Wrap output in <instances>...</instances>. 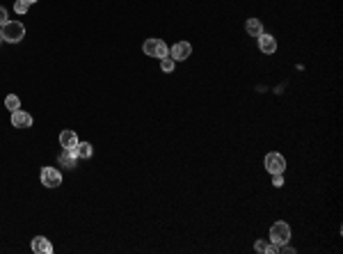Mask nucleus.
<instances>
[{
    "label": "nucleus",
    "instance_id": "1",
    "mask_svg": "<svg viewBox=\"0 0 343 254\" xmlns=\"http://www.w3.org/2000/svg\"><path fill=\"white\" fill-rule=\"evenodd\" d=\"M0 37H2V41H7V44H18V41L25 37V28H23V23L18 21H7L2 28H0Z\"/></svg>",
    "mask_w": 343,
    "mask_h": 254
},
{
    "label": "nucleus",
    "instance_id": "2",
    "mask_svg": "<svg viewBox=\"0 0 343 254\" xmlns=\"http://www.w3.org/2000/svg\"><path fill=\"white\" fill-rule=\"evenodd\" d=\"M142 51H144V55H149V57L163 60V57L169 55V46L165 44L163 39H158V37H151V39H146L144 44H142Z\"/></svg>",
    "mask_w": 343,
    "mask_h": 254
},
{
    "label": "nucleus",
    "instance_id": "3",
    "mask_svg": "<svg viewBox=\"0 0 343 254\" xmlns=\"http://www.w3.org/2000/svg\"><path fill=\"white\" fill-rule=\"evenodd\" d=\"M270 241L277 245V248L284 245V243H288V241H291V225L284 222V220L275 222V225L270 227Z\"/></svg>",
    "mask_w": 343,
    "mask_h": 254
},
{
    "label": "nucleus",
    "instance_id": "4",
    "mask_svg": "<svg viewBox=\"0 0 343 254\" xmlns=\"http://www.w3.org/2000/svg\"><path fill=\"white\" fill-rule=\"evenodd\" d=\"M263 165H265V169H268L270 174H284V169H286V158H284L281 153H277V151H270L268 156H265Z\"/></svg>",
    "mask_w": 343,
    "mask_h": 254
},
{
    "label": "nucleus",
    "instance_id": "5",
    "mask_svg": "<svg viewBox=\"0 0 343 254\" xmlns=\"http://www.w3.org/2000/svg\"><path fill=\"white\" fill-rule=\"evenodd\" d=\"M41 183L46 188H60L62 186V174L55 167H41Z\"/></svg>",
    "mask_w": 343,
    "mask_h": 254
},
{
    "label": "nucleus",
    "instance_id": "6",
    "mask_svg": "<svg viewBox=\"0 0 343 254\" xmlns=\"http://www.w3.org/2000/svg\"><path fill=\"white\" fill-rule=\"evenodd\" d=\"M192 55V46L188 41H176L172 48H169V57L174 60V62H183L188 57Z\"/></svg>",
    "mask_w": 343,
    "mask_h": 254
},
{
    "label": "nucleus",
    "instance_id": "7",
    "mask_svg": "<svg viewBox=\"0 0 343 254\" xmlns=\"http://www.w3.org/2000/svg\"><path fill=\"white\" fill-rule=\"evenodd\" d=\"M11 126H14V128H30V126H32V115L18 108V110L11 113Z\"/></svg>",
    "mask_w": 343,
    "mask_h": 254
},
{
    "label": "nucleus",
    "instance_id": "8",
    "mask_svg": "<svg viewBox=\"0 0 343 254\" xmlns=\"http://www.w3.org/2000/svg\"><path fill=\"white\" fill-rule=\"evenodd\" d=\"M256 39H259V51L263 53V55H275V51H277V39L272 37V34L263 32V34H259Z\"/></svg>",
    "mask_w": 343,
    "mask_h": 254
},
{
    "label": "nucleus",
    "instance_id": "9",
    "mask_svg": "<svg viewBox=\"0 0 343 254\" xmlns=\"http://www.w3.org/2000/svg\"><path fill=\"white\" fill-rule=\"evenodd\" d=\"M30 248H32L34 254H53V243L46 236H34Z\"/></svg>",
    "mask_w": 343,
    "mask_h": 254
},
{
    "label": "nucleus",
    "instance_id": "10",
    "mask_svg": "<svg viewBox=\"0 0 343 254\" xmlns=\"http://www.w3.org/2000/svg\"><path fill=\"white\" fill-rule=\"evenodd\" d=\"M78 135H76V133H73V130H62V133H60V147L62 149H69V151H73V149L78 147Z\"/></svg>",
    "mask_w": 343,
    "mask_h": 254
},
{
    "label": "nucleus",
    "instance_id": "11",
    "mask_svg": "<svg viewBox=\"0 0 343 254\" xmlns=\"http://www.w3.org/2000/svg\"><path fill=\"white\" fill-rule=\"evenodd\" d=\"M57 163L62 165L64 169H73V167H76V163H78V156H76V151L62 149V151H60V156H57Z\"/></svg>",
    "mask_w": 343,
    "mask_h": 254
},
{
    "label": "nucleus",
    "instance_id": "12",
    "mask_svg": "<svg viewBox=\"0 0 343 254\" xmlns=\"http://www.w3.org/2000/svg\"><path fill=\"white\" fill-rule=\"evenodd\" d=\"M245 30H247L249 37H259V34H263V23H261V18H247Z\"/></svg>",
    "mask_w": 343,
    "mask_h": 254
},
{
    "label": "nucleus",
    "instance_id": "13",
    "mask_svg": "<svg viewBox=\"0 0 343 254\" xmlns=\"http://www.w3.org/2000/svg\"><path fill=\"white\" fill-rule=\"evenodd\" d=\"M254 250L261 252V254H277L279 248H277L272 241H256V243H254Z\"/></svg>",
    "mask_w": 343,
    "mask_h": 254
},
{
    "label": "nucleus",
    "instance_id": "14",
    "mask_svg": "<svg viewBox=\"0 0 343 254\" xmlns=\"http://www.w3.org/2000/svg\"><path fill=\"white\" fill-rule=\"evenodd\" d=\"M78 158H92V153H94V147H92L90 142H78V147L73 149Z\"/></svg>",
    "mask_w": 343,
    "mask_h": 254
},
{
    "label": "nucleus",
    "instance_id": "15",
    "mask_svg": "<svg viewBox=\"0 0 343 254\" xmlns=\"http://www.w3.org/2000/svg\"><path fill=\"white\" fill-rule=\"evenodd\" d=\"M5 108L9 110V113L18 110V108H21V99H18L16 94H7V96H5Z\"/></svg>",
    "mask_w": 343,
    "mask_h": 254
},
{
    "label": "nucleus",
    "instance_id": "16",
    "mask_svg": "<svg viewBox=\"0 0 343 254\" xmlns=\"http://www.w3.org/2000/svg\"><path fill=\"white\" fill-rule=\"evenodd\" d=\"M174 67H176V62L169 55L160 60V69H163V74H172V71H174Z\"/></svg>",
    "mask_w": 343,
    "mask_h": 254
},
{
    "label": "nucleus",
    "instance_id": "17",
    "mask_svg": "<svg viewBox=\"0 0 343 254\" xmlns=\"http://www.w3.org/2000/svg\"><path fill=\"white\" fill-rule=\"evenodd\" d=\"M28 9H30L28 0H16V2H14V11H16V14H28Z\"/></svg>",
    "mask_w": 343,
    "mask_h": 254
},
{
    "label": "nucleus",
    "instance_id": "18",
    "mask_svg": "<svg viewBox=\"0 0 343 254\" xmlns=\"http://www.w3.org/2000/svg\"><path fill=\"white\" fill-rule=\"evenodd\" d=\"M272 183H275V188H281L284 186V174H272Z\"/></svg>",
    "mask_w": 343,
    "mask_h": 254
},
{
    "label": "nucleus",
    "instance_id": "19",
    "mask_svg": "<svg viewBox=\"0 0 343 254\" xmlns=\"http://www.w3.org/2000/svg\"><path fill=\"white\" fill-rule=\"evenodd\" d=\"M9 21V18H7V9L2 5H0V28H2V25H5V23Z\"/></svg>",
    "mask_w": 343,
    "mask_h": 254
},
{
    "label": "nucleus",
    "instance_id": "20",
    "mask_svg": "<svg viewBox=\"0 0 343 254\" xmlns=\"http://www.w3.org/2000/svg\"><path fill=\"white\" fill-rule=\"evenodd\" d=\"M28 2H30V5H34V2H37V0H28Z\"/></svg>",
    "mask_w": 343,
    "mask_h": 254
},
{
    "label": "nucleus",
    "instance_id": "21",
    "mask_svg": "<svg viewBox=\"0 0 343 254\" xmlns=\"http://www.w3.org/2000/svg\"><path fill=\"white\" fill-rule=\"evenodd\" d=\"M0 44H2V37H0Z\"/></svg>",
    "mask_w": 343,
    "mask_h": 254
}]
</instances>
